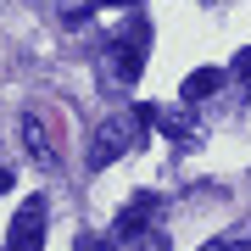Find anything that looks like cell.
Wrapping results in <instances>:
<instances>
[{
	"label": "cell",
	"mask_w": 251,
	"mask_h": 251,
	"mask_svg": "<svg viewBox=\"0 0 251 251\" xmlns=\"http://www.w3.org/2000/svg\"><path fill=\"white\" fill-rule=\"evenodd\" d=\"M140 128H151V117H145V106H128V112H112L106 123L95 128V145H90V168L106 173L117 156L128 151V145L140 140Z\"/></svg>",
	"instance_id": "obj_1"
},
{
	"label": "cell",
	"mask_w": 251,
	"mask_h": 251,
	"mask_svg": "<svg viewBox=\"0 0 251 251\" xmlns=\"http://www.w3.org/2000/svg\"><path fill=\"white\" fill-rule=\"evenodd\" d=\"M145 45H151V23L134 11V17L123 23V34L112 39V50H106V67H112L117 84H134L140 73H145Z\"/></svg>",
	"instance_id": "obj_2"
},
{
	"label": "cell",
	"mask_w": 251,
	"mask_h": 251,
	"mask_svg": "<svg viewBox=\"0 0 251 251\" xmlns=\"http://www.w3.org/2000/svg\"><path fill=\"white\" fill-rule=\"evenodd\" d=\"M11 251H39L45 246V196H28L11 218V234H6Z\"/></svg>",
	"instance_id": "obj_3"
},
{
	"label": "cell",
	"mask_w": 251,
	"mask_h": 251,
	"mask_svg": "<svg viewBox=\"0 0 251 251\" xmlns=\"http://www.w3.org/2000/svg\"><path fill=\"white\" fill-rule=\"evenodd\" d=\"M151 218H156V196H134L123 212L112 218V234H106V240H112V246H134L140 234L151 229Z\"/></svg>",
	"instance_id": "obj_4"
},
{
	"label": "cell",
	"mask_w": 251,
	"mask_h": 251,
	"mask_svg": "<svg viewBox=\"0 0 251 251\" xmlns=\"http://www.w3.org/2000/svg\"><path fill=\"white\" fill-rule=\"evenodd\" d=\"M23 145H28V156H34V162H39V168H56V145L45 140V123H39V117H34V112H28V117H23Z\"/></svg>",
	"instance_id": "obj_5"
},
{
	"label": "cell",
	"mask_w": 251,
	"mask_h": 251,
	"mask_svg": "<svg viewBox=\"0 0 251 251\" xmlns=\"http://www.w3.org/2000/svg\"><path fill=\"white\" fill-rule=\"evenodd\" d=\"M212 90H224V73H218V67H196V73L184 78V90H179V95L190 100V106H196V100H206Z\"/></svg>",
	"instance_id": "obj_6"
},
{
	"label": "cell",
	"mask_w": 251,
	"mask_h": 251,
	"mask_svg": "<svg viewBox=\"0 0 251 251\" xmlns=\"http://www.w3.org/2000/svg\"><path fill=\"white\" fill-rule=\"evenodd\" d=\"M201 251H251V240L246 234H218V240H206Z\"/></svg>",
	"instance_id": "obj_7"
},
{
	"label": "cell",
	"mask_w": 251,
	"mask_h": 251,
	"mask_svg": "<svg viewBox=\"0 0 251 251\" xmlns=\"http://www.w3.org/2000/svg\"><path fill=\"white\" fill-rule=\"evenodd\" d=\"M73 251H117V246L100 240V234H78V240H73Z\"/></svg>",
	"instance_id": "obj_8"
},
{
	"label": "cell",
	"mask_w": 251,
	"mask_h": 251,
	"mask_svg": "<svg viewBox=\"0 0 251 251\" xmlns=\"http://www.w3.org/2000/svg\"><path fill=\"white\" fill-rule=\"evenodd\" d=\"M134 251H168V234H162V229H156V234H140Z\"/></svg>",
	"instance_id": "obj_9"
},
{
	"label": "cell",
	"mask_w": 251,
	"mask_h": 251,
	"mask_svg": "<svg viewBox=\"0 0 251 251\" xmlns=\"http://www.w3.org/2000/svg\"><path fill=\"white\" fill-rule=\"evenodd\" d=\"M234 78H251V50H240V56H234Z\"/></svg>",
	"instance_id": "obj_10"
},
{
	"label": "cell",
	"mask_w": 251,
	"mask_h": 251,
	"mask_svg": "<svg viewBox=\"0 0 251 251\" xmlns=\"http://www.w3.org/2000/svg\"><path fill=\"white\" fill-rule=\"evenodd\" d=\"M6 184H11V173H6V168H0V190H6Z\"/></svg>",
	"instance_id": "obj_11"
}]
</instances>
